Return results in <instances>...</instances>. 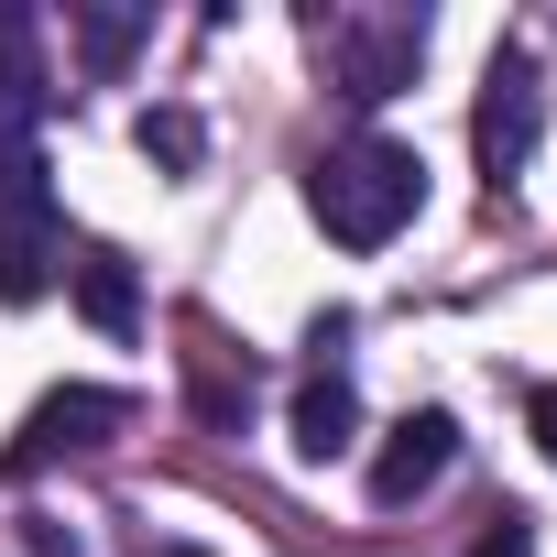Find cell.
<instances>
[{"label":"cell","mask_w":557,"mask_h":557,"mask_svg":"<svg viewBox=\"0 0 557 557\" xmlns=\"http://www.w3.org/2000/svg\"><path fill=\"white\" fill-rule=\"evenodd\" d=\"M307 219L339 240V251H383L426 219V153L394 143V132H350L307 164Z\"/></svg>","instance_id":"1"},{"label":"cell","mask_w":557,"mask_h":557,"mask_svg":"<svg viewBox=\"0 0 557 557\" xmlns=\"http://www.w3.org/2000/svg\"><path fill=\"white\" fill-rule=\"evenodd\" d=\"M307 45L329 55V88H339L350 110H383V99L416 88L437 23H426V12H307Z\"/></svg>","instance_id":"2"},{"label":"cell","mask_w":557,"mask_h":557,"mask_svg":"<svg viewBox=\"0 0 557 557\" xmlns=\"http://www.w3.org/2000/svg\"><path fill=\"white\" fill-rule=\"evenodd\" d=\"M535 143H546V66H535V45H492L481 99H470L481 186H492V197H513V186H524V164H535Z\"/></svg>","instance_id":"3"},{"label":"cell","mask_w":557,"mask_h":557,"mask_svg":"<svg viewBox=\"0 0 557 557\" xmlns=\"http://www.w3.org/2000/svg\"><path fill=\"white\" fill-rule=\"evenodd\" d=\"M121 426H132V394H121V383H55V394L12 426L0 481H34V470H55V459H88V448H110Z\"/></svg>","instance_id":"4"},{"label":"cell","mask_w":557,"mask_h":557,"mask_svg":"<svg viewBox=\"0 0 557 557\" xmlns=\"http://www.w3.org/2000/svg\"><path fill=\"white\" fill-rule=\"evenodd\" d=\"M45 110H55L45 12H34V0H0V186L45 164Z\"/></svg>","instance_id":"5"},{"label":"cell","mask_w":557,"mask_h":557,"mask_svg":"<svg viewBox=\"0 0 557 557\" xmlns=\"http://www.w3.org/2000/svg\"><path fill=\"white\" fill-rule=\"evenodd\" d=\"M66 285V219H55V186L45 164L0 186V307H45Z\"/></svg>","instance_id":"6"},{"label":"cell","mask_w":557,"mask_h":557,"mask_svg":"<svg viewBox=\"0 0 557 557\" xmlns=\"http://www.w3.org/2000/svg\"><path fill=\"white\" fill-rule=\"evenodd\" d=\"M448 459H459V416H448V405H416V416H394V437L372 448V503H383V513L426 503V492L448 481Z\"/></svg>","instance_id":"7"},{"label":"cell","mask_w":557,"mask_h":557,"mask_svg":"<svg viewBox=\"0 0 557 557\" xmlns=\"http://www.w3.org/2000/svg\"><path fill=\"white\" fill-rule=\"evenodd\" d=\"M285 448H296L307 470H329V459L361 448V383H350V361H307V383H296V405H285Z\"/></svg>","instance_id":"8"},{"label":"cell","mask_w":557,"mask_h":557,"mask_svg":"<svg viewBox=\"0 0 557 557\" xmlns=\"http://www.w3.org/2000/svg\"><path fill=\"white\" fill-rule=\"evenodd\" d=\"M143 34H153V0H66V45H77V66L99 88L143 55Z\"/></svg>","instance_id":"9"},{"label":"cell","mask_w":557,"mask_h":557,"mask_svg":"<svg viewBox=\"0 0 557 557\" xmlns=\"http://www.w3.org/2000/svg\"><path fill=\"white\" fill-rule=\"evenodd\" d=\"M66 296H77V318L110 329V339L143 329V273H132V251H110V240H88V251L66 262Z\"/></svg>","instance_id":"10"},{"label":"cell","mask_w":557,"mask_h":557,"mask_svg":"<svg viewBox=\"0 0 557 557\" xmlns=\"http://www.w3.org/2000/svg\"><path fill=\"white\" fill-rule=\"evenodd\" d=\"M132 143H143V164H164V175H197V164H208V121H197L186 99L132 110Z\"/></svg>","instance_id":"11"},{"label":"cell","mask_w":557,"mask_h":557,"mask_svg":"<svg viewBox=\"0 0 557 557\" xmlns=\"http://www.w3.org/2000/svg\"><path fill=\"white\" fill-rule=\"evenodd\" d=\"M470 557H535V524H524V513L503 503V513L481 524V546H470Z\"/></svg>","instance_id":"12"},{"label":"cell","mask_w":557,"mask_h":557,"mask_svg":"<svg viewBox=\"0 0 557 557\" xmlns=\"http://www.w3.org/2000/svg\"><path fill=\"white\" fill-rule=\"evenodd\" d=\"M23 557H88V546H77L55 513H23Z\"/></svg>","instance_id":"13"},{"label":"cell","mask_w":557,"mask_h":557,"mask_svg":"<svg viewBox=\"0 0 557 557\" xmlns=\"http://www.w3.org/2000/svg\"><path fill=\"white\" fill-rule=\"evenodd\" d=\"M524 426H535V448L557 459V383H535V394H524Z\"/></svg>","instance_id":"14"},{"label":"cell","mask_w":557,"mask_h":557,"mask_svg":"<svg viewBox=\"0 0 557 557\" xmlns=\"http://www.w3.org/2000/svg\"><path fill=\"white\" fill-rule=\"evenodd\" d=\"M153 557H208V546H153Z\"/></svg>","instance_id":"15"}]
</instances>
